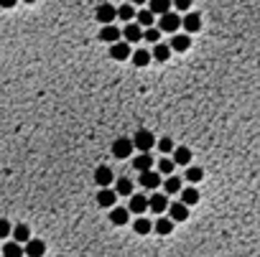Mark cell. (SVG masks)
Instances as JSON below:
<instances>
[{"label":"cell","mask_w":260,"mask_h":257,"mask_svg":"<svg viewBox=\"0 0 260 257\" xmlns=\"http://www.w3.org/2000/svg\"><path fill=\"white\" fill-rule=\"evenodd\" d=\"M133 140V148L135 150H140V153H148L153 145H156V138H153V133L151 130H138L135 133V138H130Z\"/></svg>","instance_id":"obj_1"},{"label":"cell","mask_w":260,"mask_h":257,"mask_svg":"<svg viewBox=\"0 0 260 257\" xmlns=\"http://www.w3.org/2000/svg\"><path fill=\"white\" fill-rule=\"evenodd\" d=\"M130 44L128 41H115V44H110V56H113L115 61H125V59H130Z\"/></svg>","instance_id":"obj_2"},{"label":"cell","mask_w":260,"mask_h":257,"mask_svg":"<svg viewBox=\"0 0 260 257\" xmlns=\"http://www.w3.org/2000/svg\"><path fill=\"white\" fill-rule=\"evenodd\" d=\"M179 28H181V16H179V13H171V11H168V13L161 16V31H163V33H176Z\"/></svg>","instance_id":"obj_3"},{"label":"cell","mask_w":260,"mask_h":257,"mask_svg":"<svg viewBox=\"0 0 260 257\" xmlns=\"http://www.w3.org/2000/svg\"><path fill=\"white\" fill-rule=\"evenodd\" d=\"M168 217L174 219V222H187L189 219V206L187 204H181V201H174V204H168Z\"/></svg>","instance_id":"obj_4"},{"label":"cell","mask_w":260,"mask_h":257,"mask_svg":"<svg viewBox=\"0 0 260 257\" xmlns=\"http://www.w3.org/2000/svg\"><path fill=\"white\" fill-rule=\"evenodd\" d=\"M133 140L130 138H118L115 143H113V155L115 158H128V155H133Z\"/></svg>","instance_id":"obj_5"},{"label":"cell","mask_w":260,"mask_h":257,"mask_svg":"<svg viewBox=\"0 0 260 257\" xmlns=\"http://www.w3.org/2000/svg\"><path fill=\"white\" fill-rule=\"evenodd\" d=\"M120 36H123V31L113 23H105L100 31V41H105V44H115V41H120Z\"/></svg>","instance_id":"obj_6"},{"label":"cell","mask_w":260,"mask_h":257,"mask_svg":"<svg viewBox=\"0 0 260 257\" xmlns=\"http://www.w3.org/2000/svg\"><path fill=\"white\" fill-rule=\"evenodd\" d=\"M23 254H26V257H44V254H46V244H44L41 239H33V237H31V239L26 242V247H23Z\"/></svg>","instance_id":"obj_7"},{"label":"cell","mask_w":260,"mask_h":257,"mask_svg":"<svg viewBox=\"0 0 260 257\" xmlns=\"http://www.w3.org/2000/svg\"><path fill=\"white\" fill-rule=\"evenodd\" d=\"M140 186L148 189V191H153L161 186V174H156V170H143L140 174Z\"/></svg>","instance_id":"obj_8"},{"label":"cell","mask_w":260,"mask_h":257,"mask_svg":"<svg viewBox=\"0 0 260 257\" xmlns=\"http://www.w3.org/2000/svg\"><path fill=\"white\" fill-rule=\"evenodd\" d=\"M110 222H113L115 227L128 224V222H130V211H128L125 206H113V209H110Z\"/></svg>","instance_id":"obj_9"},{"label":"cell","mask_w":260,"mask_h":257,"mask_svg":"<svg viewBox=\"0 0 260 257\" xmlns=\"http://www.w3.org/2000/svg\"><path fill=\"white\" fill-rule=\"evenodd\" d=\"M128 211L130 214H135V217H143V214L148 211V196H133L130 194V206H128Z\"/></svg>","instance_id":"obj_10"},{"label":"cell","mask_w":260,"mask_h":257,"mask_svg":"<svg viewBox=\"0 0 260 257\" xmlns=\"http://www.w3.org/2000/svg\"><path fill=\"white\" fill-rule=\"evenodd\" d=\"M171 51H179V54H184V51H189V46H192V38H189V33H176L174 38H171Z\"/></svg>","instance_id":"obj_11"},{"label":"cell","mask_w":260,"mask_h":257,"mask_svg":"<svg viewBox=\"0 0 260 257\" xmlns=\"http://www.w3.org/2000/svg\"><path fill=\"white\" fill-rule=\"evenodd\" d=\"M148 209L161 217V214L168 209V196H163V194H153L151 199H148Z\"/></svg>","instance_id":"obj_12"},{"label":"cell","mask_w":260,"mask_h":257,"mask_svg":"<svg viewBox=\"0 0 260 257\" xmlns=\"http://www.w3.org/2000/svg\"><path fill=\"white\" fill-rule=\"evenodd\" d=\"M143 38V28L138 26V23H128L125 28H123V41H128V44H138V41Z\"/></svg>","instance_id":"obj_13"},{"label":"cell","mask_w":260,"mask_h":257,"mask_svg":"<svg viewBox=\"0 0 260 257\" xmlns=\"http://www.w3.org/2000/svg\"><path fill=\"white\" fill-rule=\"evenodd\" d=\"M97 21L105 26V23H113L115 21V6L113 3H100L97 6Z\"/></svg>","instance_id":"obj_14"},{"label":"cell","mask_w":260,"mask_h":257,"mask_svg":"<svg viewBox=\"0 0 260 257\" xmlns=\"http://www.w3.org/2000/svg\"><path fill=\"white\" fill-rule=\"evenodd\" d=\"M115 201H118V194L113 191V189H100V194H97V204L100 206H105V209H113L115 206Z\"/></svg>","instance_id":"obj_15"},{"label":"cell","mask_w":260,"mask_h":257,"mask_svg":"<svg viewBox=\"0 0 260 257\" xmlns=\"http://www.w3.org/2000/svg\"><path fill=\"white\" fill-rule=\"evenodd\" d=\"M181 26H184V31H187V33H197V31L202 28L199 13H187V16L181 18Z\"/></svg>","instance_id":"obj_16"},{"label":"cell","mask_w":260,"mask_h":257,"mask_svg":"<svg viewBox=\"0 0 260 257\" xmlns=\"http://www.w3.org/2000/svg\"><path fill=\"white\" fill-rule=\"evenodd\" d=\"M171 153H174L171 160H174L176 165H189V163H192V150H189L187 145H179V148H174Z\"/></svg>","instance_id":"obj_17"},{"label":"cell","mask_w":260,"mask_h":257,"mask_svg":"<svg viewBox=\"0 0 260 257\" xmlns=\"http://www.w3.org/2000/svg\"><path fill=\"white\" fill-rule=\"evenodd\" d=\"M95 181H97V186H110V184H113L115 181V176H113V170H110L107 165H100L97 170H95Z\"/></svg>","instance_id":"obj_18"},{"label":"cell","mask_w":260,"mask_h":257,"mask_svg":"<svg viewBox=\"0 0 260 257\" xmlns=\"http://www.w3.org/2000/svg\"><path fill=\"white\" fill-rule=\"evenodd\" d=\"M133 168L140 170V174H143V170H151V168H153V155H148V153L135 155V158H133Z\"/></svg>","instance_id":"obj_19"},{"label":"cell","mask_w":260,"mask_h":257,"mask_svg":"<svg viewBox=\"0 0 260 257\" xmlns=\"http://www.w3.org/2000/svg\"><path fill=\"white\" fill-rule=\"evenodd\" d=\"M153 232L161 234V237L171 234V232H174V219H171V217H158V222L153 224Z\"/></svg>","instance_id":"obj_20"},{"label":"cell","mask_w":260,"mask_h":257,"mask_svg":"<svg viewBox=\"0 0 260 257\" xmlns=\"http://www.w3.org/2000/svg\"><path fill=\"white\" fill-rule=\"evenodd\" d=\"M148 11L153 16H163L171 11V0H148Z\"/></svg>","instance_id":"obj_21"},{"label":"cell","mask_w":260,"mask_h":257,"mask_svg":"<svg viewBox=\"0 0 260 257\" xmlns=\"http://www.w3.org/2000/svg\"><path fill=\"white\" fill-rule=\"evenodd\" d=\"M171 56V46L168 44H153V49H151V59H156V61H166Z\"/></svg>","instance_id":"obj_22"},{"label":"cell","mask_w":260,"mask_h":257,"mask_svg":"<svg viewBox=\"0 0 260 257\" xmlns=\"http://www.w3.org/2000/svg\"><path fill=\"white\" fill-rule=\"evenodd\" d=\"M11 234H13V239H16L18 244H26V242L31 239V229H28V224H16V227L11 229Z\"/></svg>","instance_id":"obj_23"},{"label":"cell","mask_w":260,"mask_h":257,"mask_svg":"<svg viewBox=\"0 0 260 257\" xmlns=\"http://www.w3.org/2000/svg\"><path fill=\"white\" fill-rule=\"evenodd\" d=\"M0 254H3V257H26V254H23V244H18L16 239H13V242H6Z\"/></svg>","instance_id":"obj_24"},{"label":"cell","mask_w":260,"mask_h":257,"mask_svg":"<svg viewBox=\"0 0 260 257\" xmlns=\"http://www.w3.org/2000/svg\"><path fill=\"white\" fill-rule=\"evenodd\" d=\"M115 18H120V21L130 23V21L135 18V8H133V6H128V3H120V6L115 8Z\"/></svg>","instance_id":"obj_25"},{"label":"cell","mask_w":260,"mask_h":257,"mask_svg":"<svg viewBox=\"0 0 260 257\" xmlns=\"http://www.w3.org/2000/svg\"><path fill=\"white\" fill-rule=\"evenodd\" d=\"M179 194H181V204H187V206H194V204L199 201V191H197L194 186H189V189H181Z\"/></svg>","instance_id":"obj_26"},{"label":"cell","mask_w":260,"mask_h":257,"mask_svg":"<svg viewBox=\"0 0 260 257\" xmlns=\"http://www.w3.org/2000/svg\"><path fill=\"white\" fill-rule=\"evenodd\" d=\"M130 59H133L135 66H148V64H151V51H148V49H138V51L130 54Z\"/></svg>","instance_id":"obj_27"},{"label":"cell","mask_w":260,"mask_h":257,"mask_svg":"<svg viewBox=\"0 0 260 257\" xmlns=\"http://www.w3.org/2000/svg\"><path fill=\"white\" fill-rule=\"evenodd\" d=\"M115 194L118 196H130L133 194V181L130 179H118L115 181Z\"/></svg>","instance_id":"obj_28"},{"label":"cell","mask_w":260,"mask_h":257,"mask_svg":"<svg viewBox=\"0 0 260 257\" xmlns=\"http://www.w3.org/2000/svg\"><path fill=\"white\" fill-rule=\"evenodd\" d=\"M184 179H187L189 184H199V181L204 179V170H202L199 165H189L187 174H184Z\"/></svg>","instance_id":"obj_29"},{"label":"cell","mask_w":260,"mask_h":257,"mask_svg":"<svg viewBox=\"0 0 260 257\" xmlns=\"http://www.w3.org/2000/svg\"><path fill=\"white\" fill-rule=\"evenodd\" d=\"M153 18H156V16H153L151 11H140V13H135V23H138L140 28H151V26H153Z\"/></svg>","instance_id":"obj_30"},{"label":"cell","mask_w":260,"mask_h":257,"mask_svg":"<svg viewBox=\"0 0 260 257\" xmlns=\"http://www.w3.org/2000/svg\"><path fill=\"white\" fill-rule=\"evenodd\" d=\"M163 191H166L168 196H174V194H179V191H181V181H179L176 176H168V179L163 181Z\"/></svg>","instance_id":"obj_31"},{"label":"cell","mask_w":260,"mask_h":257,"mask_svg":"<svg viewBox=\"0 0 260 257\" xmlns=\"http://www.w3.org/2000/svg\"><path fill=\"white\" fill-rule=\"evenodd\" d=\"M133 229H135L138 234H148V232H151V229H153V224H151V222H148L145 217H138V219L133 222Z\"/></svg>","instance_id":"obj_32"},{"label":"cell","mask_w":260,"mask_h":257,"mask_svg":"<svg viewBox=\"0 0 260 257\" xmlns=\"http://www.w3.org/2000/svg\"><path fill=\"white\" fill-rule=\"evenodd\" d=\"M143 38L148 41V44H158V41H161V31L158 28H143Z\"/></svg>","instance_id":"obj_33"},{"label":"cell","mask_w":260,"mask_h":257,"mask_svg":"<svg viewBox=\"0 0 260 257\" xmlns=\"http://www.w3.org/2000/svg\"><path fill=\"white\" fill-rule=\"evenodd\" d=\"M176 168V163L171 160V158H161L158 160V174H163V176H171V170Z\"/></svg>","instance_id":"obj_34"},{"label":"cell","mask_w":260,"mask_h":257,"mask_svg":"<svg viewBox=\"0 0 260 257\" xmlns=\"http://www.w3.org/2000/svg\"><path fill=\"white\" fill-rule=\"evenodd\" d=\"M156 145H158L161 153H171V150H174V140H171V138H161Z\"/></svg>","instance_id":"obj_35"},{"label":"cell","mask_w":260,"mask_h":257,"mask_svg":"<svg viewBox=\"0 0 260 257\" xmlns=\"http://www.w3.org/2000/svg\"><path fill=\"white\" fill-rule=\"evenodd\" d=\"M179 13H187L189 8H192V0H174V3H171Z\"/></svg>","instance_id":"obj_36"},{"label":"cell","mask_w":260,"mask_h":257,"mask_svg":"<svg viewBox=\"0 0 260 257\" xmlns=\"http://www.w3.org/2000/svg\"><path fill=\"white\" fill-rule=\"evenodd\" d=\"M11 222L8 219H0V239H3V237H11Z\"/></svg>","instance_id":"obj_37"},{"label":"cell","mask_w":260,"mask_h":257,"mask_svg":"<svg viewBox=\"0 0 260 257\" xmlns=\"http://www.w3.org/2000/svg\"><path fill=\"white\" fill-rule=\"evenodd\" d=\"M18 0H0V8H13Z\"/></svg>","instance_id":"obj_38"},{"label":"cell","mask_w":260,"mask_h":257,"mask_svg":"<svg viewBox=\"0 0 260 257\" xmlns=\"http://www.w3.org/2000/svg\"><path fill=\"white\" fill-rule=\"evenodd\" d=\"M143 3H148V0H133V6H143Z\"/></svg>","instance_id":"obj_39"},{"label":"cell","mask_w":260,"mask_h":257,"mask_svg":"<svg viewBox=\"0 0 260 257\" xmlns=\"http://www.w3.org/2000/svg\"><path fill=\"white\" fill-rule=\"evenodd\" d=\"M110 3H123V0H110Z\"/></svg>","instance_id":"obj_40"},{"label":"cell","mask_w":260,"mask_h":257,"mask_svg":"<svg viewBox=\"0 0 260 257\" xmlns=\"http://www.w3.org/2000/svg\"><path fill=\"white\" fill-rule=\"evenodd\" d=\"M23 3H36V0H23Z\"/></svg>","instance_id":"obj_41"},{"label":"cell","mask_w":260,"mask_h":257,"mask_svg":"<svg viewBox=\"0 0 260 257\" xmlns=\"http://www.w3.org/2000/svg\"><path fill=\"white\" fill-rule=\"evenodd\" d=\"M257 64H260V59H257Z\"/></svg>","instance_id":"obj_42"}]
</instances>
